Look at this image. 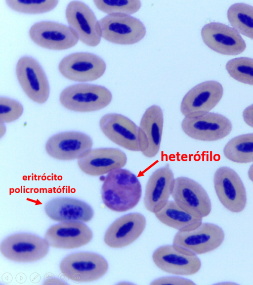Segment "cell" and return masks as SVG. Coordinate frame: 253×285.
<instances>
[{"instance_id": "cell-24", "label": "cell", "mask_w": 253, "mask_h": 285, "mask_svg": "<svg viewBox=\"0 0 253 285\" xmlns=\"http://www.w3.org/2000/svg\"><path fill=\"white\" fill-rule=\"evenodd\" d=\"M46 215L56 222L77 221L88 222L93 217V211L85 202L72 198L53 199L46 203Z\"/></svg>"}, {"instance_id": "cell-18", "label": "cell", "mask_w": 253, "mask_h": 285, "mask_svg": "<svg viewBox=\"0 0 253 285\" xmlns=\"http://www.w3.org/2000/svg\"><path fill=\"white\" fill-rule=\"evenodd\" d=\"M152 259L161 270L174 275H193L199 271L201 266L196 255L185 253L173 245L159 247L154 252Z\"/></svg>"}, {"instance_id": "cell-31", "label": "cell", "mask_w": 253, "mask_h": 285, "mask_svg": "<svg viewBox=\"0 0 253 285\" xmlns=\"http://www.w3.org/2000/svg\"><path fill=\"white\" fill-rule=\"evenodd\" d=\"M23 111L22 105L17 101L6 97L0 98L1 123H9L17 120Z\"/></svg>"}, {"instance_id": "cell-9", "label": "cell", "mask_w": 253, "mask_h": 285, "mask_svg": "<svg viewBox=\"0 0 253 285\" xmlns=\"http://www.w3.org/2000/svg\"><path fill=\"white\" fill-rule=\"evenodd\" d=\"M181 127L190 138L204 141L222 139L232 130L231 123L227 118L219 114L209 112L194 117H185Z\"/></svg>"}, {"instance_id": "cell-17", "label": "cell", "mask_w": 253, "mask_h": 285, "mask_svg": "<svg viewBox=\"0 0 253 285\" xmlns=\"http://www.w3.org/2000/svg\"><path fill=\"white\" fill-rule=\"evenodd\" d=\"M92 146V140L87 135L77 132H66L51 137L46 142L45 149L54 158L71 160L81 157Z\"/></svg>"}, {"instance_id": "cell-21", "label": "cell", "mask_w": 253, "mask_h": 285, "mask_svg": "<svg viewBox=\"0 0 253 285\" xmlns=\"http://www.w3.org/2000/svg\"><path fill=\"white\" fill-rule=\"evenodd\" d=\"M164 123L163 113L160 107L152 105L143 115L138 127L140 151L147 157L158 153L161 142Z\"/></svg>"}, {"instance_id": "cell-7", "label": "cell", "mask_w": 253, "mask_h": 285, "mask_svg": "<svg viewBox=\"0 0 253 285\" xmlns=\"http://www.w3.org/2000/svg\"><path fill=\"white\" fill-rule=\"evenodd\" d=\"M174 201L183 210L202 217L211 211L210 198L204 188L196 181L187 177L174 179L171 191Z\"/></svg>"}, {"instance_id": "cell-15", "label": "cell", "mask_w": 253, "mask_h": 285, "mask_svg": "<svg viewBox=\"0 0 253 285\" xmlns=\"http://www.w3.org/2000/svg\"><path fill=\"white\" fill-rule=\"evenodd\" d=\"M205 44L216 52L227 55H237L246 48V44L239 33L225 24L211 22L202 29Z\"/></svg>"}, {"instance_id": "cell-2", "label": "cell", "mask_w": 253, "mask_h": 285, "mask_svg": "<svg viewBox=\"0 0 253 285\" xmlns=\"http://www.w3.org/2000/svg\"><path fill=\"white\" fill-rule=\"evenodd\" d=\"M112 97L110 92L104 87L78 84L65 89L60 95V101L70 110L86 112L106 107Z\"/></svg>"}, {"instance_id": "cell-4", "label": "cell", "mask_w": 253, "mask_h": 285, "mask_svg": "<svg viewBox=\"0 0 253 285\" xmlns=\"http://www.w3.org/2000/svg\"><path fill=\"white\" fill-rule=\"evenodd\" d=\"M108 268V263L102 256L90 252L71 254L60 264L61 273L77 283L97 280L106 274Z\"/></svg>"}, {"instance_id": "cell-6", "label": "cell", "mask_w": 253, "mask_h": 285, "mask_svg": "<svg viewBox=\"0 0 253 285\" xmlns=\"http://www.w3.org/2000/svg\"><path fill=\"white\" fill-rule=\"evenodd\" d=\"M46 240L35 235L19 233L8 236L1 243L0 250L7 259L17 262L38 261L48 252Z\"/></svg>"}, {"instance_id": "cell-14", "label": "cell", "mask_w": 253, "mask_h": 285, "mask_svg": "<svg viewBox=\"0 0 253 285\" xmlns=\"http://www.w3.org/2000/svg\"><path fill=\"white\" fill-rule=\"evenodd\" d=\"M66 17L70 27L82 43L90 47L97 46L100 43L99 21L86 4L79 1L70 2L66 9Z\"/></svg>"}, {"instance_id": "cell-3", "label": "cell", "mask_w": 253, "mask_h": 285, "mask_svg": "<svg viewBox=\"0 0 253 285\" xmlns=\"http://www.w3.org/2000/svg\"><path fill=\"white\" fill-rule=\"evenodd\" d=\"M224 238V234L220 227L211 223H202L195 229L178 231L173 245L188 254H201L217 248Z\"/></svg>"}, {"instance_id": "cell-11", "label": "cell", "mask_w": 253, "mask_h": 285, "mask_svg": "<svg viewBox=\"0 0 253 285\" xmlns=\"http://www.w3.org/2000/svg\"><path fill=\"white\" fill-rule=\"evenodd\" d=\"M16 73L23 90L31 100L40 104L47 100L48 82L42 68L36 60L27 56L19 59Z\"/></svg>"}, {"instance_id": "cell-32", "label": "cell", "mask_w": 253, "mask_h": 285, "mask_svg": "<svg viewBox=\"0 0 253 285\" xmlns=\"http://www.w3.org/2000/svg\"><path fill=\"white\" fill-rule=\"evenodd\" d=\"M152 285H164V284H172V285H191L195 284L187 279L178 277H167L159 278L155 280L151 284Z\"/></svg>"}, {"instance_id": "cell-13", "label": "cell", "mask_w": 253, "mask_h": 285, "mask_svg": "<svg viewBox=\"0 0 253 285\" xmlns=\"http://www.w3.org/2000/svg\"><path fill=\"white\" fill-rule=\"evenodd\" d=\"M32 40L38 46L53 50H64L75 46L79 38L71 27L62 24L42 21L34 24L29 31Z\"/></svg>"}, {"instance_id": "cell-27", "label": "cell", "mask_w": 253, "mask_h": 285, "mask_svg": "<svg viewBox=\"0 0 253 285\" xmlns=\"http://www.w3.org/2000/svg\"><path fill=\"white\" fill-rule=\"evenodd\" d=\"M227 17L237 32L253 39V6L243 3L234 4L228 10Z\"/></svg>"}, {"instance_id": "cell-33", "label": "cell", "mask_w": 253, "mask_h": 285, "mask_svg": "<svg viewBox=\"0 0 253 285\" xmlns=\"http://www.w3.org/2000/svg\"><path fill=\"white\" fill-rule=\"evenodd\" d=\"M243 117L246 123L253 128V104L244 110Z\"/></svg>"}, {"instance_id": "cell-30", "label": "cell", "mask_w": 253, "mask_h": 285, "mask_svg": "<svg viewBox=\"0 0 253 285\" xmlns=\"http://www.w3.org/2000/svg\"><path fill=\"white\" fill-rule=\"evenodd\" d=\"M7 4L13 10L28 14H39L49 11L55 8L58 1L39 0H7Z\"/></svg>"}, {"instance_id": "cell-20", "label": "cell", "mask_w": 253, "mask_h": 285, "mask_svg": "<svg viewBox=\"0 0 253 285\" xmlns=\"http://www.w3.org/2000/svg\"><path fill=\"white\" fill-rule=\"evenodd\" d=\"M126 154L117 148L90 149L78 159V164L84 173L100 176L123 167L126 164Z\"/></svg>"}, {"instance_id": "cell-29", "label": "cell", "mask_w": 253, "mask_h": 285, "mask_svg": "<svg viewBox=\"0 0 253 285\" xmlns=\"http://www.w3.org/2000/svg\"><path fill=\"white\" fill-rule=\"evenodd\" d=\"M95 6L102 12L110 14H131L141 7L138 0H94Z\"/></svg>"}, {"instance_id": "cell-25", "label": "cell", "mask_w": 253, "mask_h": 285, "mask_svg": "<svg viewBox=\"0 0 253 285\" xmlns=\"http://www.w3.org/2000/svg\"><path fill=\"white\" fill-rule=\"evenodd\" d=\"M155 214L164 224L181 232L196 229L202 224L203 218L183 210L173 201H168Z\"/></svg>"}, {"instance_id": "cell-28", "label": "cell", "mask_w": 253, "mask_h": 285, "mask_svg": "<svg viewBox=\"0 0 253 285\" xmlns=\"http://www.w3.org/2000/svg\"><path fill=\"white\" fill-rule=\"evenodd\" d=\"M226 69L236 80L253 85V59L248 57L232 59L226 63Z\"/></svg>"}, {"instance_id": "cell-1", "label": "cell", "mask_w": 253, "mask_h": 285, "mask_svg": "<svg viewBox=\"0 0 253 285\" xmlns=\"http://www.w3.org/2000/svg\"><path fill=\"white\" fill-rule=\"evenodd\" d=\"M141 194V186L137 177L122 168L108 173L101 187L104 204L116 212H125L134 207Z\"/></svg>"}, {"instance_id": "cell-8", "label": "cell", "mask_w": 253, "mask_h": 285, "mask_svg": "<svg viewBox=\"0 0 253 285\" xmlns=\"http://www.w3.org/2000/svg\"><path fill=\"white\" fill-rule=\"evenodd\" d=\"M59 71L65 78L74 81L89 82L101 77L106 64L99 56L88 52H77L63 58L59 64Z\"/></svg>"}, {"instance_id": "cell-12", "label": "cell", "mask_w": 253, "mask_h": 285, "mask_svg": "<svg viewBox=\"0 0 253 285\" xmlns=\"http://www.w3.org/2000/svg\"><path fill=\"white\" fill-rule=\"evenodd\" d=\"M222 85L214 81L203 82L191 89L184 96L180 110L185 117H194L209 113L221 99Z\"/></svg>"}, {"instance_id": "cell-22", "label": "cell", "mask_w": 253, "mask_h": 285, "mask_svg": "<svg viewBox=\"0 0 253 285\" xmlns=\"http://www.w3.org/2000/svg\"><path fill=\"white\" fill-rule=\"evenodd\" d=\"M146 219L140 213L124 215L115 221L106 231L104 241L112 248H121L132 243L142 233Z\"/></svg>"}, {"instance_id": "cell-26", "label": "cell", "mask_w": 253, "mask_h": 285, "mask_svg": "<svg viewBox=\"0 0 253 285\" xmlns=\"http://www.w3.org/2000/svg\"><path fill=\"white\" fill-rule=\"evenodd\" d=\"M229 160L240 163L253 162V134L237 136L226 144L223 150Z\"/></svg>"}, {"instance_id": "cell-23", "label": "cell", "mask_w": 253, "mask_h": 285, "mask_svg": "<svg viewBox=\"0 0 253 285\" xmlns=\"http://www.w3.org/2000/svg\"><path fill=\"white\" fill-rule=\"evenodd\" d=\"M174 179L169 165L155 171L146 185L144 204L149 211L155 213L168 202Z\"/></svg>"}, {"instance_id": "cell-16", "label": "cell", "mask_w": 253, "mask_h": 285, "mask_svg": "<svg viewBox=\"0 0 253 285\" xmlns=\"http://www.w3.org/2000/svg\"><path fill=\"white\" fill-rule=\"evenodd\" d=\"M92 238L91 230L83 222L77 221L60 222L50 227L44 239L50 247L73 249L84 246Z\"/></svg>"}, {"instance_id": "cell-10", "label": "cell", "mask_w": 253, "mask_h": 285, "mask_svg": "<svg viewBox=\"0 0 253 285\" xmlns=\"http://www.w3.org/2000/svg\"><path fill=\"white\" fill-rule=\"evenodd\" d=\"M214 186L216 194L222 204L229 211L238 213L245 207L246 192L237 173L227 167H221L215 172Z\"/></svg>"}, {"instance_id": "cell-5", "label": "cell", "mask_w": 253, "mask_h": 285, "mask_svg": "<svg viewBox=\"0 0 253 285\" xmlns=\"http://www.w3.org/2000/svg\"><path fill=\"white\" fill-rule=\"evenodd\" d=\"M99 25L101 37L114 44H133L146 34L143 24L128 14L108 15L99 20Z\"/></svg>"}, {"instance_id": "cell-34", "label": "cell", "mask_w": 253, "mask_h": 285, "mask_svg": "<svg viewBox=\"0 0 253 285\" xmlns=\"http://www.w3.org/2000/svg\"><path fill=\"white\" fill-rule=\"evenodd\" d=\"M248 176L250 179L253 182V164L251 165L248 171Z\"/></svg>"}, {"instance_id": "cell-19", "label": "cell", "mask_w": 253, "mask_h": 285, "mask_svg": "<svg viewBox=\"0 0 253 285\" xmlns=\"http://www.w3.org/2000/svg\"><path fill=\"white\" fill-rule=\"evenodd\" d=\"M99 126L104 134L111 141L131 151H139L138 127L129 118L118 114L103 116Z\"/></svg>"}]
</instances>
